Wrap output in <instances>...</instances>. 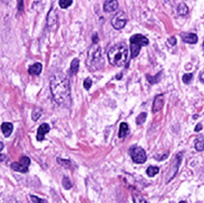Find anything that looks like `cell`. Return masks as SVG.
Segmentation results:
<instances>
[{
    "label": "cell",
    "instance_id": "6da1fadb",
    "mask_svg": "<svg viewBox=\"0 0 204 203\" xmlns=\"http://www.w3.org/2000/svg\"><path fill=\"white\" fill-rule=\"evenodd\" d=\"M50 89L53 99L60 106L71 105V89L68 78L62 73H56L50 79Z\"/></svg>",
    "mask_w": 204,
    "mask_h": 203
},
{
    "label": "cell",
    "instance_id": "7a4b0ae2",
    "mask_svg": "<svg viewBox=\"0 0 204 203\" xmlns=\"http://www.w3.org/2000/svg\"><path fill=\"white\" fill-rule=\"evenodd\" d=\"M127 56H128V50L124 43L114 46L113 48H110L108 53L110 64L117 67H121L126 65L127 61Z\"/></svg>",
    "mask_w": 204,
    "mask_h": 203
},
{
    "label": "cell",
    "instance_id": "3957f363",
    "mask_svg": "<svg viewBox=\"0 0 204 203\" xmlns=\"http://www.w3.org/2000/svg\"><path fill=\"white\" fill-rule=\"evenodd\" d=\"M86 65L88 66V68L91 71H97L101 69L102 66L104 65V59L102 57L101 47L97 43L93 44V46L89 50Z\"/></svg>",
    "mask_w": 204,
    "mask_h": 203
},
{
    "label": "cell",
    "instance_id": "277c9868",
    "mask_svg": "<svg viewBox=\"0 0 204 203\" xmlns=\"http://www.w3.org/2000/svg\"><path fill=\"white\" fill-rule=\"evenodd\" d=\"M131 42V58H135L139 54V50L142 46L148 45L149 41L148 39L142 36L141 34H135L134 36H131L130 39Z\"/></svg>",
    "mask_w": 204,
    "mask_h": 203
},
{
    "label": "cell",
    "instance_id": "5b68a950",
    "mask_svg": "<svg viewBox=\"0 0 204 203\" xmlns=\"http://www.w3.org/2000/svg\"><path fill=\"white\" fill-rule=\"evenodd\" d=\"M181 160H182V154H177L176 155L174 156L173 159L171 160V163L169 167H168V170L167 172H165V182H169V181L173 178V177L176 175L177 173V170L179 168V165L181 163Z\"/></svg>",
    "mask_w": 204,
    "mask_h": 203
},
{
    "label": "cell",
    "instance_id": "8992f818",
    "mask_svg": "<svg viewBox=\"0 0 204 203\" xmlns=\"http://www.w3.org/2000/svg\"><path fill=\"white\" fill-rule=\"evenodd\" d=\"M130 154L131 156L132 160L135 163H138V164H141V163H144L146 160V154L144 148L139 147H134L131 148Z\"/></svg>",
    "mask_w": 204,
    "mask_h": 203
},
{
    "label": "cell",
    "instance_id": "52a82bcc",
    "mask_svg": "<svg viewBox=\"0 0 204 203\" xmlns=\"http://www.w3.org/2000/svg\"><path fill=\"white\" fill-rule=\"evenodd\" d=\"M127 21V18L126 13L124 11H120L119 13H117L116 15L113 17L112 25L114 29L120 30V29H123V28L126 26Z\"/></svg>",
    "mask_w": 204,
    "mask_h": 203
},
{
    "label": "cell",
    "instance_id": "ba28073f",
    "mask_svg": "<svg viewBox=\"0 0 204 203\" xmlns=\"http://www.w3.org/2000/svg\"><path fill=\"white\" fill-rule=\"evenodd\" d=\"M30 158L28 156H22L20 158L19 162H14L11 164V168L15 171L18 172H27L28 171V167L30 165Z\"/></svg>",
    "mask_w": 204,
    "mask_h": 203
},
{
    "label": "cell",
    "instance_id": "9c48e42d",
    "mask_svg": "<svg viewBox=\"0 0 204 203\" xmlns=\"http://www.w3.org/2000/svg\"><path fill=\"white\" fill-rule=\"evenodd\" d=\"M47 25L51 31H55L58 28V14L54 8H51L47 15Z\"/></svg>",
    "mask_w": 204,
    "mask_h": 203
},
{
    "label": "cell",
    "instance_id": "30bf717a",
    "mask_svg": "<svg viewBox=\"0 0 204 203\" xmlns=\"http://www.w3.org/2000/svg\"><path fill=\"white\" fill-rule=\"evenodd\" d=\"M164 105V98L163 95H158L155 98V101H153L152 105V113H155L157 112H159L160 110L162 109V107Z\"/></svg>",
    "mask_w": 204,
    "mask_h": 203
},
{
    "label": "cell",
    "instance_id": "8fae6325",
    "mask_svg": "<svg viewBox=\"0 0 204 203\" xmlns=\"http://www.w3.org/2000/svg\"><path fill=\"white\" fill-rule=\"evenodd\" d=\"M119 8V1L117 0H106L104 3V10L106 12H114Z\"/></svg>",
    "mask_w": 204,
    "mask_h": 203
},
{
    "label": "cell",
    "instance_id": "7c38bea8",
    "mask_svg": "<svg viewBox=\"0 0 204 203\" xmlns=\"http://www.w3.org/2000/svg\"><path fill=\"white\" fill-rule=\"evenodd\" d=\"M181 39L188 44H195L198 41L197 35L194 33H181Z\"/></svg>",
    "mask_w": 204,
    "mask_h": 203
},
{
    "label": "cell",
    "instance_id": "4fadbf2b",
    "mask_svg": "<svg viewBox=\"0 0 204 203\" xmlns=\"http://www.w3.org/2000/svg\"><path fill=\"white\" fill-rule=\"evenodd\" d=\"M50 130V127L47 123H42L38 129V133H37V140L41 141L44 140V135L49 133Z\"/></svg>",
    "mask_w": 204,
    "mask_h": 203
},
{
    "label": "cell",
    "instance_id": "5bb4252c",
    "mask_svg": "<svg viewBox=\"0 0 204 203\" xmlns=\"http://www.w3.org/2000/svg\"><path fill=\"white\" fill-rule=\"evenodd\" d=\"M1 130L2 134L5 137H8L10 134H12L13 130V124L10 123H3L1 124Z\"/></svg>",
    "mask_w": 204,
    "mask_h": 203
},
{
    "label": "cell",
    "instance_id": "9a60e30c",
    "mask_svg": "<svg viewBox=\"0 0 204 203\" xmlns=\"http://www.w3.org/2000/svg\"><path fill=\"white\" fill-rule=\"evenodd\" d=\"M42 72V65L40 63H35L28 69V73L30 75H39Z\"/></svg>",
    "mask_w": 204,
    "mask_h": 203
},
{
    "label": "cell",
    "instance_id": "2e32d148",
    "mask_svg": "<svg viewBox=\"0 0 204 203\" xmlns=\"http://www.w3.org/2000/svg\"><path fill=\"white\" fill-rule=\"evenodd\" d=\"M79 67H80V61L79 59L75 58L72 62H71V66H70V73L71 75H75L78 71H79Z\"/></svg>",
    "mask_w": 204,
    "mask_h": 203
},
{
    "label": "cell",
    "instance_id": "e0dca14e",
    "mask_svg": "<svg viewBox=\"0 0 204 203\" xmlns=\"http://www.w3.org/2000/svg\"><path fill=\"white\" fill-rule=\"evenodd\" d=\"M194 147H195V149L197 151H204V138H203V137H198V138H196Z\"/></svg>",
    "mask_w": 204,
    "mask_h": 203
},
{
    "label": "cell",
    "instance_id": "ac0fdd59",
    "mask_svg": "<svg viewBox=\"0 0 204 203\" xmlns=\"http://www.w3.org/2000/svg\"><path fill=\"white\" fill-rule=\"evenodd\" d=\"M128 133V126L126 123H121L120 126V130H119V137L123 138Z\"/></svg>",
    "mask_w": 204,
    "mask_h": 203
},
{
    "label": "cell",
    "instance_id": "d6986e66",
    "mask_svg": "<svg viewBox=\"0 0 204 203\" xmlns=\"http://www.w3.org/2000/svg\"><path fill=\"white\" fill-rule=\"evenodd\" d=\"M177 13L180 16H184L188 13V7L186 6L185 3H180L177 7Z\"/></svg>",
    "mask_w": 204,
    "mask_h": 203
},
{
    "label": "cell",
    "instance_id": "ffe728a7",
    "mask_svg": "<svg viewBox=\"0 0 204 203\" xmlns=\"http://www.w3.org/2000/svg\"><path fill=\"white\" fill-rule=\"evenodd\" d=\"M42 116V109L41 108H35L33 110V112H32V120H34V122H36L39 119H40V117Z\"/></svg>",
    "mask_w": 204,
    "mask_h": 203
},
{
    "label": "cell",
    "instance_id": "44dd1931",
    "mask_svg": "<svg viewBox=\"0 0 204 203\" xmlns=\"http://www.w3.org/2000/svg\"><path fill=\"white\" fill-rule=\"evenodd\" d=\"M158 172H159V168L156 166H149L148 168L146 169V173H148V175L150 176V177L156 175Z\"/></svg>",
    "mask_w": 204,
    "mask_h": 203
},
{
    "label": "cell",
    "instance_id": "7402d4cb",
    "mask_svg": "<svg viewBox=\"0 0 204 203\" xmlns=\"http://www.w3.org/2000/svg\"><path fill=\"white\" fill-rule=\"evenodd\" d=\"M132 197H134V203H146L145 199L138 193H134Z\"/></svg>",
    "mask_w": 204,
    "mask_h": 203
},
{
    "label": "cell",
    "instance_id": "603a6c76",
    "mask_svg": "<svg viewBox=\"0 0 204 203\" xmlns=\"http://www.w3.org/2000/svg\"><path fill=\"white\" fill-rule=\"evenodd\" d=\"M160 77H162V73H158L155 77H151V76H148H148H146V79L149 81L150 84H155L160 80Z\"/></svg>",
    "mask_w": 204,
    "mask_h": 203
},
{
    "label": "cell",
    "instance_id": "cb8c5ba5",
    "mask_svg": "<svg viewBox=\"0 0 204 203\" xmlns=\"http://www.w3.org/2000/svg\"><path fill=\"white\" fill-rule=\"evenodd\" d=\"M63 187L65 188V189H71L72 188V183H71V180L69 179V177H67V176H64V178H63Z\"/></svg>",
    "mask_w": 204,
    "mask_h": 203
},
{
    "label": "cell",
    "instance_id": "d4e9b609",
    "mask_svg": "<svg viewBox=\"0 0 204 203\" xmlns=\"http://www.w3.org/2000/svg\"><path fill=\"white\" fill-rule=\"evenodd\" d=\"M72 2H73V0H59V5L61 8L66 9L72 4Z\"/></svg>",
    "mask_w": 204,
    "mask_h": 203
},
{
    "label": "cell",
    "instance_id": "484cf974",
    "mask_svg": "<svg viewBox=\"0 0 204 203\" xmlns=\"http://www.w3.org/2000/svg\"><path fill=\"white\" fill-rule=\"evenodd\" d=\"M57 160H58V163L61 165H63L64 167H67V168H69V167H71V165H72V162L70 161V160H67V159H62L58 157L57 158Z\"/></svg>",
    "mask_w": 204,
    "mask_h": 203
},
{
    "label": "cell",
    "instance_id": "4316f807",
    "mask_svg": "<svg viewBox=\"0 0 204 203\" xmlns=\"http://www.w3.org/2000/svg\"><path fill=\"white\" fill-rule=\"evenodd\" d=\"M146 113H139V115L138 116V117H137V123L138 124H142L144 122H145V120H146Z\"/></svg>",
    "mask_w": 204,
    "mask_h": 203
},
{
    "label": "cell",
    "instance_id": "83f0119b",
    "mask_svg": "<svg viewBox=\"0 0 204 203\" xmlns=\"http://www.w3.org/2000/svg\"><path fill=\"white\" fill-rule=\"evenodd\" d=\"M30 199L32 203H47V201H46L45 199L39 198L37 196H35V195H30Z\"/></svg>",
    "mask_w": 204,
    "mask_h": 203
},
{
    "label": "cell",
    "instance_id": "f1b7e54d",
    "mask_svg": "<svg viewBox=\"0 0 204 203\" xmlns=\"http://www.w3.org/2000/svg\"><path fill=\"white\" fill-rule=\"evenodd\" d=\"M193 78V75L191 73H187V74H184L183 77H182V81L184 82L185 84H188L189 82H190L192 80Z\"/></svg>",
    "mask_w": 204,
    "mask_h": 203
},
{
    "label": "cell",
    "instance_id": "f546056e",
    "mask_svg": "<svg viewBox=\"0 0 204 203\" xmlns=\"http://www.w3.org/2000/svg\"><path fill=\"white\" fill-rule=\"evenodd\" d=\"M91 87H92V80L90 79V78H88V79H86L84 81V88L89 90Z\"/></svg>",
    "mask_w": 204,
    "mask_h": 203
},
{
    "label": "cell",
    "instance_id": "4dcf8cb0",
    "mask_svg": "<svg viewBox=\"0 0 204 203\" xmlns=\"http://www.w3.org/2000/svg\"><path fill=\"white\" fill-rule=\"evenodd\" d=\"M18 1V10L21 12L23 11V8H24V3H23V0H17Z\"/></svg>",
    "mask_w": 204,
    "mask_h": 203
},
{
    "label": "cell",
    "instance_id": "1f68e13d",
    "mask_svg": "<svg viewBox=\"0 0 204 203\" xmlns=\"http://www.w3.org/2000/svg\"><path fill=\"white\" fill-rule=\"evenodd\" d=\"M168 42H169L170 45H176V39H175V37H170L169 39H168Z\"/></svg>",
    "mask_w": 204,
    "mask_h": 203
},
{
    "label": "cell",
    "instance_id": "d6a6232c",
    "mask_svg": "<svg viewBox=\"0 0 204 203\" xmlns=\"http://www.w3.org/2000/svg\"><path fill=\"white\" fill-rule=\"evenodd\" d=\"M202 130V124L201 123H198V124H196V127H195V131L196 133H198V131H200Z\"/></svg>",
    "mask_w": 204,
    "mask_h": 203
},
{
    "label": "cell",
    "instance_id": "836d02e7",
    "mask_svg": "<svg viewBox=\"0 0 204 203\" xmlns=\"http://www.w3.org/2000/svg\"><path fill=\"white\" fill-rule=\"evenodd\" d=\"M199 80L201 81L202 83H204V71L200 73V75H199Z\"/></svg>",
    "mask_w": 204,
    "mask_h": 203
},
{
    "label": "cell",
    "instance_id": "e575fe53",
    "mask_svg": "<svg viewBox=\"0 0 204 203\" xmlns=\"http://www.w3.org/2000/svg\"><path fill=\"white\" fill-rule=\"evenodd\" d=\"M93 41H94V43H98V35L95 34V36L93 37Z\"/></svg>",
    "mask_w": 204,
    "mask_h": 203
},
{
    "label": "cell",
    "instance_id": "d590c367",
    "mask_svg": "<svg viewBox=\"0 0 204 203\" xmlns=\"http://www.w3.org/2000/svg\"><path fill=\"white\" fill-rule=\"evenodd\" d=\"M6 159V156L3 154H0V161H3V160Z\"/></svg>",
    "mask_w": 204,
    "mask_h": 203
},
{
    "label": "cell",
    "instance_id": "8d00e7d4",
    "mask_svg": "<svg viewBox=\"0 0 204 203\" xmlns=\"http://www.w3.org/2000/svg\"><path fill=\"white\" fill-rule=\"evenodd\" d=\"M2 148H3V144L2 142H0V151H1Z\"/></svg>",
    "mask_w": 204,
    "mask_h": 203
},
{
    "label": "cell",
    "instance_id": "74e56055",
    "mask_svg": "<svg viewBox=\"0 0 204 203\" xmlns=\"http://www.w3.org/2000/svg\"><path fill=\"white\" fill-rule=\"evenodd\" d=\"M121 75H117V79H121Z\"/></svg>",
    "mask_w": 204,
    "mask_h": 203
},
{
    "label": "cell",
    "instance_id": "f35d334b",
    "mask_svg": "<svg viewBox=\"0 0 204 203\" xmlns=\"http://www.w3.org/2000/svg\"><path fill=\"white\" fill-rule=\"evenodd\" d=\"M179 203H186L185 201H181V202H179Z\"/></svg>",
    "mask_w": 204,
    "mask_h": 203
},
{
    "label": "cell",
    "instance_id": "ab89813d",
    "mask_svg": "<svg viewBox=\"0 0 204 203\" xmlns=\"http://www.w3.org/2000/svg\"><path fill=\"white\" fill-rule=\"evenodd\" d=\"M203 52H204V42H203Z\"/></svg>",
    "mask_w": 204,
    "mask_h": 203
},
{
    "label": "cell",
    "instance_id": "60d3db41",
    "mask_svg": "<svg viewBox=\"0 0 204 203\" xmlns=\"http://www.w3.org/2000/svg\"><path fill=\"white\" fill-rule=\"evenodd\" d=\"M166 1H167V0H166Z\"/></svg>",
    "mask_w": 204,
    "mask_h": 203
}]
</instances>
